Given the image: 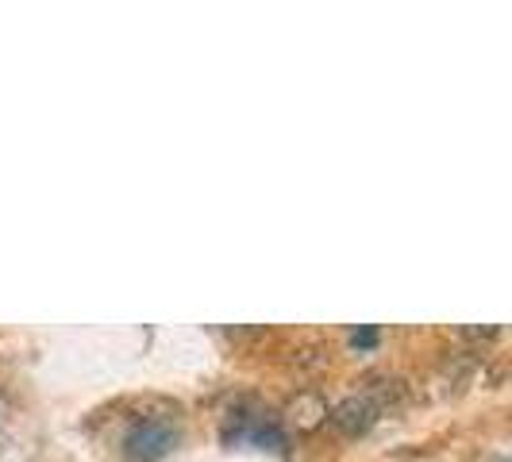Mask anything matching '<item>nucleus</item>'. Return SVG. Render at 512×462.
<instances>
[{"mask_svg": "<svg viewBox=\"0 0 512 462\" xmlns=\"http://www.w3.org/2000/svg\"><path fill=\"white\" fill-rule=\"evenodd\" d=\"M378 416H382L378 405H374L370 397L355 393V397H343V401L328 412V424H332L335 432H343V436H366V432L378 424Z\"/></svg>", "mask_w": 512, "mask_h": 462, "instance_id": "nucleus-3", "label": "nucleus"}, {"mask_svg": "<svg viewBox=\"0 0 512 462\" xmlns=\"http://www.w3.org/2000/svg\"><path fill=\"white\" fill-rule=\"evenodd\" d=\"M224 443L228 447H258V451H278L282 455L289 447L282 420L274 412H266L258 401H239L224 420Z\"/></svg>", "mask_w": 512, "mask_h": 462, "instance_id": "nucleus-1", "label": "nucleus"}, {"mask_svg": "<svg viewBox=\"0 0 512 462\" xmlns=\"http://www.w3.org/2000/svg\"><path fill=\"white\" fill-rule=\"evenodd\" d=\"M181 443L178 420L170 416H139L124 432V459L128 462H162Z\"/></svg>", "mask_w": 512, "mask_h": 462, "instance_id": "nucleus-2", "label": "nucleus"}, {"mask_svg": "<svg viewBox=\"0 0 512 462\" xmlns=\"http://www.w3.org/2000/svg\"><path fill=\"white\" fill-rule=\"evenodd\" d=\"M378 343H382V332H378V328H359V332L351 335V347H355V351H374Z\"/></svg>", "mask_w": 512, "mask_h": 462, "instance_id": "nucleus-4", "label": "nucleus"}]
</instances>
